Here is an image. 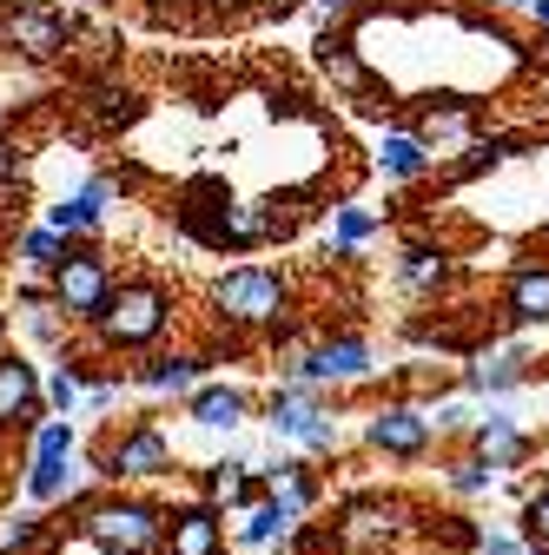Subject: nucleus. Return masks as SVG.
<instances>
[{"mask_svg":"<svg viewBox=\"0 0 549 555\" xmlns=\"http://www.w3.org/2000/svg\"><path fill=\"white\" fill-rule=\"evenodd\" d=\"M80 535L100 555H153L166 548V509L146 496H100V503H80Z\"/></svg>","mask_w":549,"mask_h":555,"instance_id":"f257e3e1","label":"nucleus"},{"mask_svg":"<svg viewBox=\"0 0 549 555\" xmlns=\"http://www.w3.org/2000/svg\"><path fill=\"white\" fill-rule=\"evenodd\" d=\"M166 318H173V298L159 292V285H119L113 292V305L100 311V344L106 351H140V344H153L159 331H166Z\"/></svg>","mask_w":549,"mask_h":555,"instance_id":"f03ea898","label":"nucleus"},{"mask_svg":"<svg viewBox=\"0 0 549 555\" xmlns=\"http://www.w3.org/2000/svg\"><path fill=\"white\" fill-rule=\"evenodd\" d=\"M213 305H219L226 324H279L285 305H292V285L279 271H265V264H239L213 285Z\"/></svg>","mask_w":549,"mask_h":555,"instance_id":"7ed1b4c3","label":"nucleus"},{"mask_svg":"<svg viewBox=\"0 0 549 555\" xmlns=\"http://www.w3.org/2000/svg\"><path fill=\"white\" fill-rule=\"evenodd\" d=\"M271 437H285L298 450H337V416L318 403V384L285 377L271 390Z\"/></svg>","mask_w":549,"mask_h":555,"instance_id":"20e7f679","label":"nucleus"},{"mask_svg":"<svg viewBox=\"0 0 549 555\" xmlns=\"http://www.w3.org/2000/svg\"><path fill=\"white\" fill-rule=\"evenodd\" d=\"M113 271H106V258L100 251H66L60 264H53V311H66V318H87V324H100V311L113 305Z\"/></svg>","mask_w":549,"mask_h":555,"instance_id":"39448f33","label":"nucleus"},{"mask_svg":"<svg viewBox=\"0 0 549 555\" xmlns=\"http://www.w3.org/2000/svg\"><path fill=\"white\" fill-rule=\"evenodd\" d=\"M173 469V443H166V430H153V424H132V430H119L106 450H100V476L106 482H153V476H166Z\"/></svg>","mask_w":549,"mask_h":555,"instance_id":"423d86ee","label":"nucleus"},{"mask_svg":"<svg viewBox=\"0 0 549 555\" xmlns=\"http://www.w3.org/2000/svg\"><path fill=\"white\" fill-rule=\"evenodd\" d=\"M431 430H437V424H431L424 410H410V403H384L371 424H365V443H371V450H384V456H404V463H410V456H424V450H431Z\"/></svg>","mask_w":549,"mask_h":555,"instance_id":"0eeeda50","label":"nucleus"},{"mask_svg":"<svg viewBox=\"0 0 549 555\" xmlns=\"http://www.w3.org/2000/svg\"><path fill=\"white\" fill-rule=\"evenodd\" d=\"M159 555H226V509L219 503H186V509H173Z\"/></svg>","mask_w":549,"mask_h":555,"instance_id":"6e6552de","label":"nucleus"},{"mask_svg":"<svg viewBox=\"0 0 549 555\" xmlns=\"http://www.w3.org/2000/svg\"><path fill=\"white\" fill-rule=\"evenodd\" d=\"M292 377H305V384H358V377H371V344H358V337L311 344V351L292 364Z\"/></svg>","mask_w":549,"mask_h":555,"instance_id":"1a4fd4ad","label":"nucleus"},{"mask_svg":"<svg viewBox=\"0 0 549 555\" xmlns=\"http://www.w3.org/2000/svg\"><path fill=\"white\" fill-rule=\"evenodd\" d=\"M0 34H8V47H21L27 60H53L66 47V14H53V8H14L8 21H0Z\"/></svg>","mask_w":549,"mask_h":555,"instance_id":"9d476101","label":"nucleus"},{"mask_svg":"<svg viewBox=\"0 0 549 555\" xmlns=\"http://www.w3.org/2000/svg\"><path fill=\"white\" fill-rule=\"evenodd\" d=\"M34 410H40V377H34V364L14 358V351H0V430H8V424H27Z\"/></svg>","mask_w":549,"mask_h":555,"instance_id":"9b49d317","label":"nucleus"},{"mask_svg":"<svg viewBox=\"0 0 549 555\" xmlns=\"http://www.w3.org/2000/svg\"><path fill=\"white\" fill-rule=\"evenodd\" d=\"M470 443H476V456H484L490 469H510V463H523V450H529L510 410H490L484 424H476V437H470Z\"/></svg>","mask_w":549,"mask_h":555,"instance_id":"f8f14e48","label":"nucleus"},{"mask_svg":"<svg viewBox=\"0 0 549 555\" xmlns=\"http://www.w3.org/2000/svg\"><path fill=\"white\" fill-rule=\"evenodd\" d=\"M503 311L516 324H549V264H523L503 292Z\"/></svg>","mask_w":549,"mask_h":555,"instance_id":"ddd939ff","label":"nucleus"},{"mask_svg":"<svg viewBox=\"0 0 549 555\" xmlns=\"http://www.w3.org/2000/svg\"><path fill=\"white\" fill-rule=\"evenodd\" d=\"M245 410H252L245 390L213 384V390H199V397H192V424H205V430H239V424H245Z\"/></svg>","mask_w":549,"mask_h":555,"instance_id":"4468645a","label":"nucleus"},{"mask_svg":"<svg viewBox=\"0 0 549 555\" xmlns=\"http://www.w3.org/2000/svg\"><path fill=\"white\" fill-rule=\"evenodd\" d=\"M298 516H305V503H292V496H265V503H252V516H245V542H285L292 529H298Z\"/></svg>","mask_w":549,"mask_h":555,"instance_id":"2eb2a0df","label":"nucleus"},{"mask_svg":"<svg viewBox=\"0 0 549 555\" xmlns=\"http://www.w3.org/2000/svg\"><path fill=\"white\" fill-rule=\"evenodd\" d=\"M378 166H384L391 179H418V172L431 166V146H424L418 132H384V139H378Z\"/></svg>","mask_w":549,"mask_h":555,"instance_id":"dca6fc26","label":"nucleus"},{"mask_svg":"<svg viewBox=\"0 0 549 555\" xmlns=\"http://www.w3.org/2000/svg\"><path fill=\"white\" fill-rule=\"evenodd\" d=\"M106 198H113V185H87L74 198H60L53 205V232H93L106 219Z\"/></svg>","mask_w":549,"mask_h":555,"instance_id":"f3484780","label":"nucleus"},{"mask_svg":"<svg viewBox=\"0 0 549 555\" xmlns=\"http://www.w3.org/2000/svg\"><path fill=\"white\" fill-rule=\"evenodd\" d=\"M252 490H258V482L245 476V463H239V456H232V463H213V469H205V503H219V509H239Z\"/></svg>","mask_w":549,"mask_h":555,"instance_id":"a211bd4d","label":"nucleus"},{"mask_svg":"<svg viewBox=\"0 0 549 555\" xmlns=\"http://www.w3.org/2000/svg\"><path fill=\"white\" fill-rule=\"evenodd\" d=\"M523 351H497V358H484V364H476L470 371V390H490V397H503V390H516L523 384Z\"/></svg>","mask_w":549,"mask_h":555,"instance_id":"6ab92c4d","label":"nucleus"},{"mask_svg":"<svg viewBox=\"0 0 549 555\" xmlns=\"http://www.w3.org/2000/svg\"><path fill=\"white\" fill-rule=\"evenodd\" d=\"M404 285H410V292H437V285H450V258L431 251V245H410V251H404Z\"/></svg>","mask_w":549,"mask_h":555,"instance_id":"aec40b11","label":"nucleus"},{"mask_svg":"<svg viewBox=\"0 0 549 555\" xmlns=\"http://www.w3.org/2000/svg\"><path fill=\"white\" fill-rule=\"evenodd\" d=\"M199 377H205V358H159V364L140 371L146 390H192Z\"/></svg>","mask_w":549,"mask_h":555,"instance_id":"412c9836","label":"nucleus"},{"mask_svg":"<svg viewBox=\"0 0 549 555\" xmlns=\"http://www.w3.org/2000/svg\"><path fill=\"white\" fill-rule=\"evenodd\" d=\"M66 476H74V469H66V456H34V463H27V496H34V503L66 496Z\"/></svg>","mask_w":549,"mask_h":555,"instance_id":"4be33fe9","label":"nucleus"},{"mask_svg":"<svg viewBox=\"0 0 549 555\" xmlns=\"http://www.w3.org/2000/svg\"><path fill=\"white\" fill-rule=\"evenodd\" d=\"M271 232V212L265 205H232V212L219 219V238L226 245H252V238H265Z\"/></svg>","mask_w":549,"mask_h":555,"instance_id":"5701e85b","label":"nucleus"},{"mask_svg":"<svg viewBox=\"0 0 549 555\" xmlns=\"http://www.w3.org/2000/svg\"><path fill=\"white\" fill-rule=\"evenodd\" d=\"M345 522H352V535H378V529L391 535V529L404 522V503H352Z\"/></svg>","mask_w":549,"mask_h":555,"instance_id":"b1692460","label":"nucleus"},{"mask_svg":"<svg viewBox=\"0 0 549 555\" xmlns=\"http://www.w3.org/2000/svg\"><path fill=\"white\" fill-rule=\"evenodd\" d=\"M523 548L529 555H549V482L523 503Z\"/></svg>","mask_w":549,"mask_h":555,"instance_id":"393cba45","label":"nucleus"},{"mask_svg":"<svg viewBox=\"0 0 549 555\" xmlns=\"http://www.w3.org/2000/svg\"><path fill=\"white\" fill-rule=\"evenodd\" d=\"M490 482H497V469H490L484 456H463V463H450V490H457V496H484Z\"/></svg>","mask_w":549,"mask_h":555,"instance_id":"a878e982","label":"nucleus"},{"mask_svg":"<svg viewBox=\"0 0 549 555\" xmlns=\"http://www.w3.org/2000/svg\"><path fill=\"white\" fill-rule=\"evenodd\" d=\"M80 397H87V390H80V371H66V364H60V371L47 377V403H53V416H74Z\"/></svg>","mask_w":549,"mask_h":555,"instance_id":"bb28decb","label":"nucleus"},{"mask_svg":"<svg viewBox=\"0 0 549 555\" xmlns=\"http://www.w3.org/2000/svg\"><path fill=\"white\" fill-rule=\"evenodd\" d=\"M60 238H66V232H53V225H47V232H27L21 258H27V264H40V271H53V264L66 258V245H60Z\"/></svg>","mask_w":549,"mask_h":555,"instance_id":"cd10ccee","label":"nucleus"},{"mask_svg":"<svg viewBox=\"0 0 549 555\" xmlns=\"http://www.w3.org/2000/svg\"><path fill=\"white\" fill-rule=\"evenodd\" d=\"M371 212H365V205H345V212H337V225H331V238H337V251H352L358 238H371Z\"/></svg>","mask_w":549,"mask_h":555,"instance_id":"c85d7f7f","label":"nucleus"},{"mask_svg":"<svg viewBox=\"0 0 549 555\" xmlns=\"http://www.w3.org/2000/svg\"><path fill=\"white\" fill-rule=\"evenodd\" d=\"M34 456H74V424H66V416L40 424V430H34Z\"/></svg>","mask_w":549,"mask_h":555,"instance_id":"c756f323","label":"nucleus"},{"mask_svg":"<svg viewBox=\"0 0 549 555\" xmlns=\"http://www.w3.org/2000/svg\"><path fill=\"white\" fill-rule=\"evenodd\" d=\"M40 535H47V516H14L8 522V535H0V542H8V555H27V548H40Z\"/></svg>","mask_w":549,"mask_h":555,"instance_id":"7c9ffc66","label":"nucleus"},{"mask_svg":"<svg viewBox=\"0 0 549 555\" xmlns=\"http://www.w3.org/2000/svg\"><path fill=\"white\" fill-rule=\"evenodd\" d=\"M318 66H324L337 87H365V66H358V53H345V47H324V53H318Z\"/></svg>","mask_w":549,"mask_h":555,"instance_id":"2f4dec72","label":"nucleus"},{"mask_svg":"<svg viewBox=\"0 0 549 555\" xmlns=\"http://www.w3.org/2000/svg\"><path fill=\"white\" fill-rule=\"evenodd\" d=\"M470 535V555H529L516 535H497V529H463Z\"/></svg>","mask_w":549,"mask_h":555,"instance_id":"473e14b6","label":"nucleus"},{"mask_svg":"<svg viewBox=\"0 0 549 555\" xmlns=\"http://www.w3.org/2000/svg\"><path fill=\"white\" fill-rule=\"evenodd\" d=\"M536 21H542V27H549V0H536Z\"/></svg>","mask_w":549,"mask_h":555,"instance_id":"72a5a7b5","label":"nucleus"},{"mask_svg":"<svg viewBox=\"0 0 549 555\" xmlns=\"http://www.w3.org/2000/svg\"><path fill=\"white\" fill-rule=\"evenodd\" d=\"M318 8H324V14H337V8H345V0H318Z\"/></svg>","mask_w":549,"mask_h":555,"instance_id":"f704fd0d","label":"nucleus"},{"mask_svg":"<svg viewBox=\"0 0 549 555\" xmlns=\"http://www.w3.org/2000/svg\"><path fill=\"white\" fill-rule=\"evenodd\" d=\"M503 8H529V0H503Z\"/></svg>","mask_w":549,"mask_h":555,"instance_id":"c9c22d12","label":"nucleus"},{"mask_svg":"<svg viewBox=\"0 0 549 555\" xmlns=\"http://www.w3.org/2000/svg\"><path fill=\"white\" fill-rule=\"evenodd\" d=\"M0 172H8V146H0Z\"/></svg>","mask_w":549,"mask_h":555,"instance_id":"e433bc0d","label":"nucleus"}]
</instances>
